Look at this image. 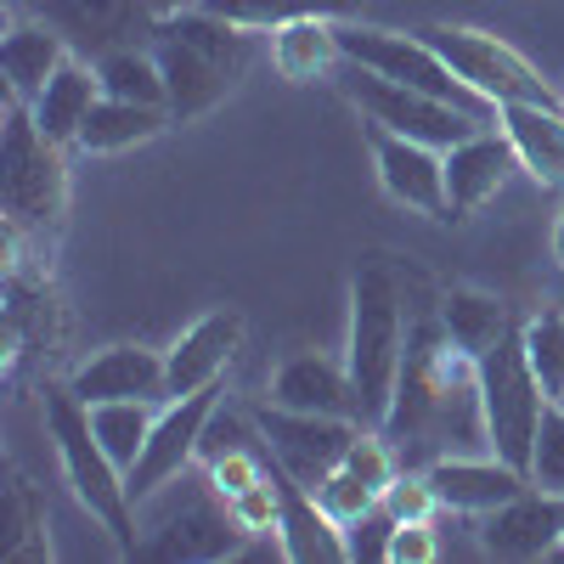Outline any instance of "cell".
I'll list each match as a JSON object with an SVG mask.
<instances>
[{
	"label": "cell",
	"mask_w": 564,
	"mask_h": 564,
	"mask_svg": "<svg viewBox=\"0 0 564 564\" xmlns=\"http://www.w3.org/2000/svg\"><path fill=\"white\" fill-rule=\"evenodd\" d=\"M260 423V446L276 468H289L300 486H322L334 468L345 463L350 441L361 435V417H334V412H294V406H276L260 401L254 406Z\"/></svg>",
	"instance_id": "10"
},
{
	"label": "cell",
	"mask_w": 564,
	"mask_h": 564,
	"mask_svg": "<svg viewBox=\"0 0 564 564\" xmlns=\"http://www.w3.org/2000/svg\"><path fill=\"white\" fill-rule=\"evenodd\" d=\"M547 249H553V265L564 271V209H558V220H553V238H547Z\"/></svg>",
	"instance_id": "42"
},
{
	"label": "cell",
	"mask_w": 564,
	"mask_h": 564,
	"mask_svg": "<svg viewBox=\"0 0 564 564\" xmlns=\"http://www.w3.org/2000/svg\"><path fill=\"white\" fill-rule=\"evenodd\" d=\"M316 502H322L327 513H334L339 525H356L367 508H379V491H372V486H367L361 475H350V468L339 463L334 475H327V480L316 486Z\"/></svg>",
	"instance_id": "37"
},
{
	"label": "cell",
	"mask_w": 564,
	"mask_h": 564,
	"mask_svg": "<svg viewBox=\"0 0 564 564\" xmlns=\"http://www.w3.org/2000/svg\"><path fill=\"white\" fill-rule=\"evenodd\" d=\"M406 305H401V282L390 265H361L350 276V334H345V367H350V390H356V417L379 430L395 384H401V361H406Z\"/></svg>",
	"instance_id": "3"
},
{
	"label": "cell",
	"mask_w": 564,
	"mask_h": 564,
	"mask_svg": "<svg viewBox=\"0 0 564 564\" xmlns=\"http://www.w3.org/2000/svg\"><path fill=\"white\" fill-rule=\"evenodd\" d=\"M102 102V79H97V63H85L79 52L45 79V90L29 102V113H34V124L45 130V141H57V148H74L79 141V130H85V119H90V108Z\"/></svg>",
	"instance_id": "25"
},
{
	"label": "cell",
	"mask_w": 564,
	"mask_h": 564,
	"mask_svg": "<svg viewBox=\"0 0 564 564\" xmlns=\"http://www.w3.org/2000/svg\"><path fill=\"white\" fill-rule=\"evenodd\" d=\"M558 108H564V97H558Z\"/></svg>",
	"instance_id": "43"
},
{
	"label": "cell",
	"mask_w": 564,
	"mask_h": 564,
	"mask_svg": "<svg viewBox=\"0 0 564 564\" xmlns=\"http://www.w3.org/2000/svg\"><path fill=\"white\" fill-rule=\"evenodd\" d=\"M345 97L361 108L367 124H384V130H395V135L430 141V148H441V153H452L457 141H468L475 130H491V124L475 119V113H463V108H452V102H441V97H423V90L395 85V79L372 74V68H356V63H350V79H345Z\"/></svg>",
	"instance_id": "9"
},
{
	"label": "cell",
	"mask_w": 564,
	"mask_h": 564,
	"mask_svg": "<svg viewBox=\"0 0 564 564\" xmlns=\"http://www.w3.org/2000/svg\"><path fill=\"white\" fill-rule=\"evenodd\" d=\"M435 316H441V327L452 334V345H457L463 356H475V361H486L508 334H520V322H513L508 300L491 294V289H475V282H457V289H446Z\"/></svg>",
	"instance_id": "26"
},
{
	"label": "cell",
	"mask_w": 564,
	"mask_h": 564,
	"mask_svg": "<svg viewBox=\"0 0 564 564\" xmlns=\"http://www.w3.org/2000/svg\"><path fill=\"white\" fill-rule=\"evenodd\" d=\"M520 339H525V361L536 372V384L547 401L564 406V305H542L520 322Z\"/></svg>",
	"instance_id": "34"
},
{
	"label": "cell",
	"mask_w": 564,
	"mask_h": 564,
	"mask_svg": "<svg viewBox=\"0 0 564 564\" xmlns=\"http://www.w3.org/2000/svg\"><path fill=\"white\" fill-rule=\"evenodd\" d=\"M513 170H520V159H513L502 130H475L468 141H457L446 153V209H452V220H468L475 209H486L508 186Z\"/></svg>",
	"instance_id": "21"
},
{
	"label": "cell",
	"mask_w": 564,
	"mask_h": 564,
	"mask_svg": "<svg viewBox=\"0 0 564 564\" xmlns=\"http://www.w3.org/2000/svg\"><path fill=\"white\" fill-rule=\"evenodd\" d=\"M231 513H238V525L260 542V536H276V525H282V497H276V480L265 475L260 486H249V491H238L231 497Z\"/></svg>",
	"instance_id": "40"
},
{
	"label": "cell",
	"mask_w": 564,
	"mask_h": 564,
	"mask_svg": "<svg viewBox=\"0 0 564 564\" xmlns=\"http://www.w3.org/2000/svg\"><path fill=\"white\" fill-rule=\"evenodd\" d=\"M243 334H249V322H243V311H231V305L204 311L193 327H181L175 345L164 350V401L220 384V372L231 367V356L243 350Z\"/></svg>",
	"instance_id": "14"
},
{
	"label": "cell",
	"mask_w": 564,
	"mask_h": 564,
	"mask_svg": "<svg viewBox=\"0 0 564 564\" xmlns=\"http://www.w3.org/2000/svg\"><path fill=\"white\" fill-rule=\"evenodd\" d=\"M159 401H102V406H90V430H97V441L108 446V457L124 468H135V457H141V446H148V435H153V412Z\"/></svg>",
	"instance_id": "33"
},
{
	"label": "cell",
	"mask_w": 564,
	"mask_h": 564,
	"mask_svg": "<svg viewBox=\"0 0 564 564\" xmlns=\"http://www.w3.org/2000/svg\"><path fill=\"white\" fill-rule=\"evenodd\" d=\"M417 34L430 40L435 52L480 90V97H491L497 108L502 102H558L553 85L542 79V68L520 52V45H508L502 34L468 29V23H430V29H417Z\"/></svg>",
	"instance_id": "8"
},
{
	"label": "cell",
	"mask_w": 564,
	"mask_h": 564,
	"mask_svg": "<svg viewBox=\"0 0 564 564\" xmlns=\"http://www.w3.org/2000/svg\"><path fill=\"white\" fill-rule=\"evenodd\" d=\"M0 215L40 249L57 238L68 215V148L45 141L29 102L18 97H7V124H0Z\"/></svg>",
	"instance_id": "4"
},
{
	"label": "cell",
	"mask_w": 564,
	"mask_h": 564,
	"mask_svg": "<svg viewBox=\"0 0 564 564\" xmlns=\"http://www.w3.org/2000/svg\"><path fill=\"white\" fill-rule=\"evenodd\" d=\"M339 63H345L339 18H294V23H276L271 29V68L289 79V85L327 79Z\"/></svg>",
	"instance_id": "27"
},
{
	"label": "cell",
	"mask_w": 564,
	"mask_h": 564,
	"mask_svg": "<svg viewBox=\"0 0 564 564\" xmlns=\"http://www.w3.org/2000/svg\"><path fill=\"white\" fill-rule=\"evenodd\" d=\"M339 45H345V63L356 68H372V74H384L395 85H412L423 90V97H441L463 113H475L486 124H497V102L480 97L475 85H468L430 40L423 34H401V29H379V23H339Z\"/></svg>",
	"instance_id": "6"
},
{
	"label": "cell",
	"mask_w": 564,
	"mask_h": 564,
	"mask_svg": "<svg viewBox=\"0 0 564 564\" xmlns=\"http://www.w3.org/2000/svg\"><path fill=\"white\" fill-rule=\"evenodd\" d=\"M367 148H372V170H379V186L412 215L430 220H452L446 209V153L430 148V141L395 135L384 124H367Z\"/></svg>",
	"instance_id": "12"
},
{
	"label": "cell",
	"mask_w": 564,
	"mask_h": 564,
	"mask_svg": "<svg viewBox=\"0 0 564 564\" xmlns=\"http://www.w3.org/2000/svg\"><path fill=\"white\" fill-rule=\"evenodd\" d=\"M170 108H148V102H119V97H102L90 108L74 153H90V159H108V153H130V148H148L170 130Z\"/></svg>",
	"instance_id": "28"
},
{
	"label": "cell",
	"mask_w": 564,
	"mask_h": 564,
	"mask_svg": "<svg viewBox=\"0 0 564 564\" xmlns=\"http://www.w3.org/2000/svg\"><path fill=\"white\" fill-rule=\"evenodd\" d=\"M480 406H486V441L497 457H508L513 468L531 463L536 430H542V412L547 395L536 384V372L525 361V339L508 334L486 361H480Z\"/></svg>",
	"instance_id": "7"
},
{
	"label": "cell",
	"mask_w": 564,
	"mask_h": 564,
	"mask_svg": "<svg viewBox=\"0 0 564 564\" xmlns=\"http://www.w3.org/2000/svg\"><path fill=\"white\" fill-rule=\"evenodd\" d=\"M379 502L395 513V520H435V513H441V497H435V486H430L423 468H401V475L384 486Z\"/></svg>",
	"instance_id": "38"
},
{
	"label": "cell",
	"mask_w": 564,
	"mask_h": 564,
	"mask_svg": "<svg viewBox=\"0 0 564 564\" xmlns=\"http://www.w3.org/2000/svg\"><path fill=\"white\" fill-rule=\"evenodd\" d=\"M40 417H45V435H52V446H57V463H63V480H68L74 502L113 536V553L119 558H135L141 553L135 497H130L124 468L108 457V446L97 441V430H90V406L63 379V384H45Z\"/></svg>",
	"instance_id": "2"
},
{
	"label": "cell",
	"mask_w": 564,
	"mask_h": 564,
	"mask_svg": "<svg viewBox=\"0 0 564 564\" xmlns=\"http://www.w3.org/2000/svg\"><path fill=\"white\" fill-rule=\"evenodd\" d=\"M153 52H159V68H164V108H170L175 124L209 119V113L231 97V85L243 79L238 68L215 63L209 52H198V45H186V40L153 34Z\"/></svg>",
	"instance_id": "19"
},
{
	"label": "cell",
	"mask_w": 564,
	"mask_h": 564,
	"mask_svg": "<svg viewBox=\"0 0 564 564\" xmlns=\"http://www.w3.org/2000/svg\"><path fill=\"white\" fill-rule=\"evenodd\" d=\"M435 558H441L435 520H395V536H390V564H435Z\"/></svg>",
	"instance_id": "41"
},
{
	"label": "cell",
	"mask_w": 564,
	"mask_h": 564,
	"mask_svg": "<svg viewBox=\"0 0 564 564\" xmlns=\"http://www.w3.org/2000/svg\"><path fill=\"white\" fill-rule=\"evenodd\" d=\"M204 12L238 23V29H276V23H294V18H356L361 0H198Z\"/></svg>",
	"instance_id": "31"
},
{
	"label": "cell",
	"mask_w": 564,
	"mask_h": 564,
	"mask_svg": "<svg viewBox=\"0 0 564 564\" xmlns=\"http://www.w3.org/2000/svg\"><path fill=\"white\" fill-rule=\"evenodd\" d=\"M12 7H18V0H12Z\"/></svg>",
	"instance_id": "45"
},
{
	"label": "cell",
	"mask_w": 564,
	"mask_h": 564,
	"mask_svg": "<svg viewBox=\"0 0 564 564\" xmlns=\"http://www.w3.org/2000/svg\"><path fill=\"white\" fill-rule=\"evenodd\" d=\"M74 57V45L45 23V18H23V7L7 12V34H0V74H7V97L34 102L45 79H52L63 63Z\"/></svg>",
	"instance_id": "22"
},
{
	"label": "cell",
	"mask_w": 564,
	"mask_h": 564,
	"mask_svg": "<svg viewBox=\"0 0 564 564\" xmlns=\"http://www.w3.org/2000/svg\"><path fill=\"white\" fill-rule=\"evenodd\" d=\"M204 475L215 480V491L231 502L238 491H249V486H260L265 475H271V463H265V446L254 441V446H231V452H220V457H209L204 463Z\"/></svg>",
	"instance_id": "36"
},
{
	"label": "cell",
	"mask_w": 564,
	"mask_h": 564,
	"mask_svg": "<svg viewBox=\"0 0 564 564\" xmlns=\"http://www.w3.org/2000/svg\"><path fill=\"white\" fill-rule=\"evenodd\" d=\"M215 406H220V384L193 390V395H170V401H159L153 435H148V446H141L135 468L124 475L135 502H148L153 491H164L175 475H186V468H193V457H198V446H204V430H209Z\"/></svg>",
	"instance_id": "11"
},
{
	"label": "cell",
	"mask_w": 564,
	"mask_h": 564,
	"mask_svg": "<svg viewBox=\"0 0 564 564\" xmlns=\"http://www.w3.org/2000/svg\"><path fill=\"white\" fill-rule=\"evenodd\" d=\"M0 334H7V379L18 384L34 356H52L63 339V305L52 289V271H7V311H0Z\"/></svg>",
	"instance_id": "15"
},
{
	"label": "cell",
	"mask_w": 564,
	"mask_h": 564,
	"mask_svg": "<svg viewBox=\"0 0 564 564\" xmlns=\"http://www.w3.org/2000/svg\"><path fill=\"white\" fill-rule=\"evenodd\" d=\"M379 430L401 452V463L430 468L446 452H491L486 406H480V361L463 356L452 334L435 322H417L406 339L401 384Z\"/></svg>",
	"instance_id": "1"
},
{
	"label": "cell",
	"mask_w": 564,
	"mask_h": 564,
	"mask_svg": "<svg viewBox=\"0 0 564 564\" xmlns=\"http://www.w3.org/2000/svg\"><path fill=\"white\" fill-rule=\"evenodd\" d=\"M153 513L141 525V553L135 558H164V564H220L238 558L254 536L238 525L231 502L215 491V480L204 475H175L164 491L148 497Z\"/></svg>",
	"instance_id": "5"
},
{
	"label": "cell",
	"mask_w": 564,
	"mask_h": 564,
	"mask_svg": "<svg viewBox=\"0 0 564 564\" xmlns=\"http://www.w3.org/2000/svg\"><path fill=\"white\" fill-rule=\"evenodd\" d=\"M0 558L7 564H45L52 558L45 497L29 475H18V468H7V486H0Z\"/></svg>",
	"instance_id": "29"
},
{
	"label": "cell",
	"mask_w": 564,
	"mask_h": 564,
	"mask_svg": "<svg viewBox=\"0 0 564 564\" xmlns=\"http://www.w3.org/2000/svg\"><path fill=\"white\" fill-rule=\"evenodd\" d=\"M497 130L508 135L520 170L542 186H564V108L558 102H502Z\"/></svg>",
	"instance_id": "24"
},
{
	"label": "cell",
	"mask_w": 564,
	"mask_h": 564,
	"mask_svg": "<svg viewBox=\"0 0 564 564\" xmlns=\"http://www.w3.org/2000/svg\"><path fill=\"white\" fill-rule=\"evenodd\" d=\"M564 547V508L558 497L525 486L520 497H508L502 508L480 513V553L508 558V564H531Z\"/></svg>",
	"instance_id": "16"
},
{
	"label": "cell",
	"mask_w": 564,
	"mask_h": 564,
	"mask_svg": "<svg viewBox=\"0 0 564 564\" xmlns=\"http://www.w3.org/2000/svg\"><path fill=\"white\" fill-rule=\"evenodd\" d=\"M265 463H271V457H265ZM271 480H276V497H282L276 558H289V564H350L345 525L316 502V491L300 486L289 468H276V463H271Z\"/></svg>",
	"instance_id": "18"
},
{
	"label": "cell",
	"mask_w": 564,
	"mask_h": 564,
	"mask_svg": "<svg viewBox=\"0 0 564 564\" xmlns=\"http://www.w3.org/2000/svg\"><path fill=\"white\" fill-rule=\"evenodd\" d=\"M153 34H164V40H186V45H198V52H209L215 63H226V68H249V29H238V23H226V18H215V12H204L198 0L193 7H175V12H164L159 23H153Z\"/></svg>",
	"instance_id": "30"
},
{
	"label": "cell",
	"mask_w": 564,
	"mask_h": 564,
	"mask_svg": "<svg viewBox=\"0 0 564 564\" xmlns=\"http://www.w3.org/2000/svg\"><path fill=\"white\" fill-rule=\"evenodd\" d=\"M558 508H564V497H558Z\"/></svg>",
	"instance_id": "44"
},
{
	"label": "cell",
	"mask_w": 564,
	"mask_h": 564,
	"mask_svg": "<svg viewBox=\"0 0 564 564\" xmlns=\"http://www.w3.org/2000/svg\"><path fill=\"white\" fill-rule=\"evenodd\" d=\"M97 79H102V97L164 108V68H159V52H141V45L102 52V57H97Z\"/></svg>",
	"instance_id": "32"
},
{
	"label": "cell",
	"mask_w": 564,
	"mask_h": 564,
	"mask_svg": "<svg viewBox=\"0 0 564 564\" xmlns=\"http://www.w3.org/2000/svg\"><path fill=\"white\" fill-rule=\"evenodd\" d=\"M423 475H430L441 508L468 513V520H480V513L502 508L508 497H520L531 486L525 468H513L497 452H446V457H435L430 468H423Z\"/></svg>",
	"instance_id": "17"
},
{
	"label": "cell",
	"mask_w": 564,
	"mask_h": 564,
	"mask_svg": "<svg viewBox=\"0 0 564 564\" xmlns=\"http://www.w3.org/2000/svg\"><path fill=\"white\" fill-rule=\"evenodd\" d=\"M390 536H395V513L379 502L367 508L356 525H345V547H350V564H390Z\"/></svg>",
	"instance_id": "39"
},
{
	"label": "cell",
	"mask_w": 564,
	"mask_h": 564,
	"mask_svg": "<svg viewBox=\"0 0 564 564\" xmlns=\"http://www.w3.org/2000/svg\"><path fill=\"white\" fill-rule=\"evenodd\" d=\"M68 390L85 406H102V401H164V350H148V345L90 350L68 372Z\"/></svg>",
	"instance_id": "20"
},
{
	"label": "cell",
	"mask_w": 564,
	"mask_h": 564,
	"mask_svg": "<svg viewBox=\"0 0 564 564\" xmlns=\"http://www.w3.org/2000/svg\"><path fill=\"white\" fill-rule=\"evenodd\" d=\"M525 480L547 497H564V406L547 401L542 412V430H536V446H531V463H525Z\"/></svg>",
	"instance_id": "35"
},
{
	"label": "cell",
	"mask_w": 564,
	"mask_h": 564,
	"mask_svg": "<svg viewBox=\"0 0 564 564\" xmlns=\"http://www.w3.org/2000/svg\"><path fill=\"white\" fill-rule=\"evenodd\" d=\"M265 401L276 406H294V412H334V417H356V390H350V367L345 356H327V350H300L289 356L271 384Z\"/></svg>",
	"instance_id": "23"
},
{
	"label": "cell",
	"mask_w": 564,
	"mask_h": 564,
	"mask_svg": "<svg viewBox=\"0 0 564 564\" xmlns=\"http://www.w3.org/2000/svg\"><path fill=\"white\" fill-rule=\"evenodd\" d=\"M29 12L45 18L90 63L119 45H135V34H153L159 23L148 0H29Z\"/></svg>",
	"instance_id": "13"
}]
</instances>
